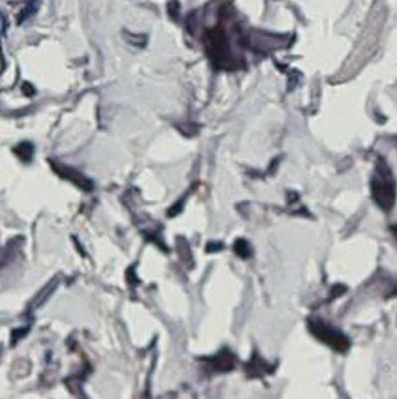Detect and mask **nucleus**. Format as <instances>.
I'll return each instance as SVG.
<instances>
[]
</instances>
